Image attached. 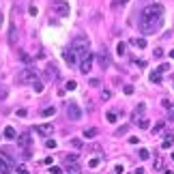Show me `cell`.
Wrapping results in <instances>:
<instances>
[{
    "mask_svg": "<svg viewBox=\"0 0 174 174\" xmlns=\"http://www.w3.org/2000/svg\"><path fill=\"white\" fill-rule=\"evenodd\" d=\"M71 52H73V56H75V60H78V62H80V60H84L88 54H90V49H88V39H86V37H75Z\"/></svg>",
    "mask_w": 174,
    "mask_h": 174,
    "instance_id": "6da1fadb",
    "label": "cell"
},
{
    "mask_svg": "<svg viewBox=\"0 0 174 174\" xmlns=\"http://www.w3.org/2000/svg\"><path fill=\"white\" fill-rule=\"evenodd\" d=\"M15 168V161H13V155L9 148H0V174H9Z\"/></svg>",
    "mask_w": 174,
    "mask_h": 174,
    "instance_id": "7a4b0ae2",
    "label": "cell"
},
{
    "mask_svg": "<svg viewBox=\"0 0 174 174\" xmlns=\"http://www.w3.org/2000/svg\"><path fill=\"white\" fill-rule=\"evenodd\" d=\"M161 17H163V6L159 2H153L142 11V19H161Z\"/></svg>",
    "mask_w": 174,
    "mask_h": 174,
    "instance_id": "3957f363",
    "label": "cell"
},
{
    "mask_svg": "<svg viewBox=\"0 0 174 174\" xmlns=\"http://www.w3.org/2000/svg\"><path fill=\"white\" fill-rule=\"evenodd\" d=\"M161 22H163V19H140V30H142L144 35H153V32L159 30Z\"/></svg>",
    "mask_w": 174,
    "mask_h": 174,
    "instance_id": "277c9868",
    "label": "cell"
},
{
    "mask_svg": "<svg viewBox=\"0 0 174 174\" xmlns=\"http://www.w3.org/2000/svg\"><path fill=\"white\" fill-rule=\"evenodd\" d=\"M67 116H69L71 121H80V118H82L80 105H78V103H67Z\"/></svg>",
    "mask_w": 174,
    "mask_h": 174,
    "instance_id": "5b68a950",
    "label": "cell"
},
{
    "mask_svg": "<svg viewBox=\"0 0 174 174\" xmlns=\"http://www.w3.org/2000/svg\"><path fill=\"white\" fill-rule=\"evenodd\" d=\"M17 82H32V84H35V82H37V69H32V67L26 69V71L17 78Z\"/></svg>",
    "mask_w": 174,
    "mask_h": 174,
    "instance_id": "8992f818",
    "label": "cell"
},
{
    "mask_svg": "<svg viewBox=\"0 0 174 174\" xmlns=\"http://www.w3.org/2000/svg\"><path fill=\"white\" fill-rule=\"evenodd\" d=\"M144 112H146V105H144V103H138V105H135V110H133V114H131V123H135V125H138V123L144 118Z\"/></svg>",
    "mask_w": 174,
    "mask_h": 174,
    "instance_id": "52a82bcc",
    "label": "cell"
},
{
    "mask_svg": "<svg viewBox=\"0 0 174 174\" xmlns=\"http://www.w3.org/2000/svg\"><path fill=\"white\" fill-rule=\"evenodd\" d=\"M35 131L39 133V135H43V138H49L52 133H54V125L52 123H41V125H37Z\"/></svg>",
    "mask_w": 174,
    "mask_h": 174,
    "instance_id": "ba28073f",
    "label": "cell"
},
{
    "mask_svg": "<svg viewBox=\"0 0 174 174\" xmlns=\"http://www.w3.org/2000/svg\"><path fill=\"white\" fill-rule=\"evenodd\" d=\"M52 9H54L58 15H62V17H65V15H69V4H67L65 0H56V2L52 4Z\"/></svg>",
    "mask_w": 174,
    "mask_h": 174,
    "instance_id": "9c48e42d",
    "label": "cell"
},
{
    "mask_svg": "<svg viewBox=\"0 0 174 174\" xmlns=\"http://www.w3.org/2000/svg\"><path fill=\"white\" fill-rule=\"evenodd\" d=\"M92 60H95V56L92 54H88L84 60H80V71L86 75V73H90V69H92Z\"/></svg>",
    "mask_w": 174,
    "mask_h": 174,
    "instance_id": "30bf717a",
    "label": "cell"
},
{
    "mask_svg": "<svg viewBox=\"0 0 174 174\" xmlns=\"http://www.w3.org/2000/svg\"><path fill=\"white\" fill-rule=\"evenodd\" d=\"M9 43H11V45L17 43V28H15V24H13V22L9 24Z\"/></svg>",
    "mask_w": 174,
    "mask_h": 174,
    "instance_id": "8fae6325",
    "label": "cell"
},
{
    "mask_svg": "<svg viewBox=\"0 0 174 174\" xmlns=\"http://www.w3.org/2000/svg\"><path fill=\"white\" fill-rule=\"evenodd\" d=\"M97 60H99V65H101V69H108V65H110V60H108V52H105V49H101V52H99V56H97Z\"/></svg>",
    "mask_w": 174,
    "mask_h": 174,
    "instance_id": "7c38bea8",
    "label": "cell"
},
{
    "mask_svg": "<svg viewBox=\"0 0 174 174\" xmlns=\"http://www.w3.org/2000/svg\"><path fill=\"white\" fill-rule=\"evenodd\" d=\"M62 56H65V60H67V65H71V67H73V65H75V62H78V60H75V56H73V52H71V49H65V52H62Z\"/></svg>",
    "mask_w": 174,
    "mask_h": 174,
    "instance_id": "4fadbf2b",
    "label": "cell"
},
{
    "mask_svg": "<svg viewBox=\"0 0 174 174\" xmlns=\"http://www.w3.org/2000/svg\"><path fill=\"white\" fill-rule=\"evenodd\" d=\"M172 144H174V135H172V133H168V135L163 138V142H161V148H170Z\"/></svg>",
    "mask_w": 174,
    "mask_h": 174,
    "instance_id": "5bb4252c",
    "label": "cell"
},
{
    "mask_svg": "<svg viewBox=\"0 0 174 174\" xmlns=\"http://www.w3.org/2000/svg\"><path fill=\"white\" fill-rule=\"evenodd\" d=\"M56 78V67L54 65H47V71H45V80H54Z\"/></svg>",
    "mask_w": 174,
    "mask_h": 174,
    "instance_id": "9a60e30c",
    "label": "cell"
},
{
    "mask_svg": "<svg viewBox=\"0 0 174 174\" xmlns=\"http://www.w3.org/2000/svg\"><path fill=\"white\" fill-rule=\"evenodd\" d=\"M4 138H6V140H15V138H17V133H15L13 127H4Z\"/></svg>",
    "mask_w": 174,
    "mask_h": 174,
    "instance_id": "2e32d148",
    "label": "cell"
},
{
    "mask_svg": "<svg viewBox=\"0 0 174 174\" xmlns=\"http://www.w3.org/2000/svg\"><path fill=\"white\" fill-rule=\"evenodd\" d=\"M54 114H56V108H54V105H49V108L41 110V116H43V118H47V116H54Z\"/></svg>",
    "mask_w": 174,
    "mask_h": 174,
    "instance_id": "e0dca14e",
    "label": "cell"
},
{
    "mask_svg": "<svg viewBox=\"0 0 174 174\" xmlns=\"http://www.w3.org/2000/svg\"><path fill=\"white\" fill-rule=\"evenodd\" d=\"M32 86H35V92H43V90H45V82H43V80H37Z\"/></svg>",
    "mask_w": 174,
    "mask_h": 174,
    "instance_id": "ac0fdd59",
    "label": "cell"
},
{
    "mask_svg": "<svg viewBox=\"0 0 174 174\" xmlns=\"http://www.w3.org/2000/svg\"><path fill=\"white\" fill-rule=\"evenodd\" d=\"M97 133L99 131L95 129V127H88V129H84V138H97Z\"/></svg>",
    "mask_w": 174,
    "mask_h": 174,
    "instance_id": "d6986e66",
    "label": "cell"
},
{
    "mask_svg": "<svg viewBox=\"0 0 174 174\" xmlns=\"http://www.w3.org/2000/svg\"><path fill=\"white\" fill-rule=\"evenodd\" d=\"M151 82H153V84H159V82H161V73H159V71H153V73H151Z\"/></svg>",
    "mask_w": 174,
    "mask_h": 174,
    "instance_id": "ffe728a7",
    "label": "cell"
},
{
    "mask_svg": "<svg viewBox=\"0 0 174 174\" xmlns=\"http://www.w3.org/2000/svg\"><path fill=\"white\" fill-rule=\"evenodd\" d=\"M28 144H30L28 133H22V135H19V146H28Z\"/></svg>",
    "mask_w": 174,
    "mask_h": 174,
    "instance_id": "44dd1931",
    "label": "cell"
},
{
    "mask_svg": "<svg viewBox=\"0 0 174 174\" xmlns=\"http://www.w3.org/2000/svg\"><path fill=\"white\" fill-rule=\"evenodd\" d=\"M99 163H101V159H99V157H92V159L88 161V168L95 170V168H99Z\"/></svg>",
    "mask_w": 174,
    "mask_h": 174,
    "instance_id": "7402d4cb",
    "label": "cell"
},
{
    "mask_svg": "<svg viewBox=\"0 0 174 174\" xmlns=\"http://www.w3.org/2000/svg\"><path fill=\"white\" fill-rule=\"evenodd\" d=\"M125 52H127V45L121 41V43L116 45V54H118V56H125Z\"/></svg>",
    "mask_w": 174,
    "mask_h": 174,
    "instance_id": "603a6c76",
    "label": "cell"
},
{
    "mask_svg": "<svg viewBox=\"0 0 174 174\" xmlns=\"http://www.w3.org/2000/svg\"><path fill=\"white\" fill-rule=\"evenodd\" d=\"M131 43L135 45V47H140V49H144V47H146V39H133Z\"/></svg>",
    "mask_w": 174,
    "mask_h": 174,
    "instance_id": "cb8c5ba5",
    "label": "cell"
},
{
    "mask_svg": "<svg viewBox=\"0 0 174 174\" xmlns=\"http://www.w3.org/2000/svg\"><path fill=\"white\" fill-rule=\"evenodd\" d=\"M67 170H69V174H80V166H78V163H69Z\"/></svg>",
    "mask_w": 174,
    "mask_h": 174,
    "instance_id": "d4e9b609",
    "label": "cell"
},
{
    "mask_svg": "<svg viewBox=\"0 0 174 174\" xmlns=\"http://www.w3.org/2000/svg\"><path fill=\"white\" fill-rule=\"evenodd\" d=\"M127 131H129V125H123V127H118V129H116V135H125Z\"/></svg>",
    "mask_w": 174,
    "mask_h": 174,
    "instance_id": "484cf974",
    "label": "cell"
},
{
    "mask_svg": "<svg viewBox=\"0 0 174 174\" xmlns=\"http://www.w3.org/2000/svg\"><path fill=\"white\" fill-rule=\"evenodd\" d=\"M105 118H108V123H116V112H108Z\"/></svg>",
    "mask_w": 174,
    "mask_h": 174,
    "instance_id": "4316f807",
    "label": "cell"
},
{
    "mask_svg": "<svg viewBox=\"0 0 174 174\" xmlns=\"http://www.w3.org/2000/svg\"><path fill=\"white\" fill-rule=\"evenodd\" d=\"M138 127H140V129H148V127H151V123H148L146 118H142V121L138 123Z\"/></svg>",
    "mask_w": 174,
    "mask_h": 174,
    "instance_id": "83f0119b",
    "label": "cell"
},
{
    "mask_svg": "<svg viewBox=\"0 0 174 174\" xmlns=\"http://www.w3.org/2000/svg\"><path fill=\"white\" fill-rule=\"evenodd\" d=\"M138 157H140V159H148V157H151V153H148L146 148H142V151L138 153Z\"/></svg>",
    "mask_w": 174,
    "mask_h": 174,
    "instance_id": "f1b7e54d",
    "label": "cell"
},
{
    "mask_svg": "<svg viewBox=\"0 0 174 174\" xmlns=\"http://www.w3.org/2000/svg\"><path fill=\"white\" fill-rule=\"evenodd\" d=\"M75 88H78V84H75L73 80H69V82H67V86H65V90H75Z\"/></svg>",
    "mask_w": 174,
    "mask_h": 174,
    "instance_id": "f546056e",
    "label": "cell"
},
{
    "mask_svg": "<svg viewBox=\"0 0 174 174\" xmlns=\"http://www.w3.org/2000/svg\"><path fill=\"white\" fill-rule=\"evenodd\" d=\"M19 60H22V62H30L32 58H30L28 54H24V52H22V54H19Z\"/></svg>",
    "mask_w": 174,
    "mask_h": 174,
    "instance_id": "4dcf8cb0",
    "label": "cell"
},
{
    "mask_svg": "<svg viewBox=\"0 0 174 174\" xmlns=\"http://www.w3.org/2000/svg\"><path fill=\"white\" fill-rule=\"evenodd\" d=\"M71 144H73V148H82V146H84V144H82V140H78V138H75V140H71Z\"/></svg>",
    "mask_w": 174,
    "mask_h": 174,
    "instance_id": "1f68e13d",
    "label": "cell"
},
{
    "mask_svg": "<svg viewBox=\"0 0 174 174\" xmlns=\"http://www.w3.org/2000/svg\"><path fill=\"white\" fill-rule=\"evenodd\" d=\"M163 168V159L159 157V159H155V170H161Z\"/></svg>",
    "mask_w": 174,
    "mask_h": 174,
    "instance_id": "d6a6232c",
    "label": "cell"
},
{
    "mask_svg": "<svg viewBox=\"0 0 174 174\" xmlns=\"http://www.w3.org/2000/svg\"><path fill=\"white\" fill-rule=\"evenodd\" d=\"M49 174H62V170H60L58 166H52V168H49Z\"/></svg>",
    "mask_w": 174,
    "mask_h": 174,
    "instance_id": "836d02e7",
    "label": "cell"
},
{
    "mask_svg": "<svg viewBox=\"0 0 174 174\" xmlns=\"http://www.w3.org/2000/svg\"><path fill=\"white\" fill-rule=\"evenodd\" d=\"M153 56H155V58H161V56H163V49H161V47H157V49L153 52Z\"/></svg>",
    "mask_w": 174,
    "mask_h": 174,
    "instance_id": "e575fe53",
    "label": "cell"
},
{
    "mask_svg": "<svg viewBox=\"0 0 174 174\" xmlns=\"http://www.w3.org/2000/svg\"><path fill=\"white\" fill-rule=\"evenodd\" d=\"M157 71H159V73H163V71H170V65H168V62H163V65H161Z\"/></svg>",
    "mask_w": 174,
    "mask_h": 174,
    "instance_id": "d590c367",
    "label": "cell"
},
{
    "mask_svg": "<svg viewBox=\"0 0 174 174\" xmlns=\"http://www.w3.org/2000/svg\"><path fill=\"white\" fill-rule=\"evenodd\" d=\"M101 97H103V99H105V101H108V99H110V97H112V90H108V88H105V90H103V92H101Z\"/></svg>",
    "mask_w": 174,
    "mask_h": 174,
    "instance_id": "8d00e7d4",
    "label": "cell"
},
{
    "mask_svg": "<svg viewBox=\"0 0 174 174\" xmlns=\"http://www.w3.org/2000/svg\"><path fill=\"white\" fill-rule=\"evenodd\" d=\"M26 114H28L26 108H19V110H17V116H19V118H26Z\"/></svg>",
    "mask_w": 174,
    "mask_h": 174,
    "instance_id": "74e56055",
    "label": "cell"
},
{
    "mask_svg": "<svg viewBox=\"0 0 174 174\" xmlns=\"http://www.w3.org/2000/svg\"><path fill=\"white\" fill-rule=\"evenodd\" d=\"M45 146H47V148H56V140H47Z\"/></svg>",
    "mask_w": 174,
    "mask_h": 174,
    "instance_id": "f35d334b",
    "label": "cell"
},
{
    "mask_svg": "<svg viewBox=\"0 0 174 174\" xmlns=\"http://www.w3.org/2000/svg\"><path fill=\"white\" fill-rule=\"evenodd\" d=\"M73 161H78V155H67V163H73Z\"/></svg>",
    "mask_w": 174,
    "mask_h": 174,
    "instance_id": "ab89813d",
    "label": "cell"
},
{
    "mask_svg": "<svg viewBox=\"0 0 174 174\" xmlns=\"http://www.w3.org/2000/svg\"><path fill=\"white\" fill-rule=\"evenodd\" d=\"M123 92H125V95H133V86H125V88H123Z\"/></svg>",
    "mask_w": 174,
    "mask_h": 174,
    "instance_id": "60d3db41",
    "label": "cell"
},
{
    "mask_svg": "<svg viewBox=\"0 0 174 174\" xmlns=\"http://www.w3.org/2000/svg\"><path fill=\"white\" fill-rule=\"evenodd\" d=\"M163 127H166V123H157V125H155V129H153V131H161Z\"/></svg>",
    "mask_w": 174,
    "mask_h": 174,
    "instance_id": "b9f144b4",
    "label": "cell"
},
{
    "mask_svg": "<svg viewBox=\"0 0 174 174\" xmlns=\"http://www.w3.org/2000/svg\"><path fill=\"white\" fill-rule=\"evenodd\" d=\"M17 174H30V172H28L24 166H19V168H17Z\"/></svg>",
    "mask_w": 174,
    "mask_h": 174,
    "instance_id": "7bdbcfd3",
    "label": "cell"
},
{
    "mask_svg": "<svg viewBox=\"0 0 174 174\" xmlns=\"http://www.w3.org/2000/svg\"><path fill=\"white\" fill-rule=\"evenodd\" d=\"M129 142H131V144H138V142H140V138H135V135H131V138H129Z\"/></svg>",
    "mask_w": 174,
    "mask_h": 174,
    "instance_id": "ee69618b",
    "label": "cell"
},
{
    "mask_svg": "<svg viewBox=\"0 0 174 174\" xmlns=\"http://www.w3.org/2000/svg\"><path fill=\"white\" fill-rule=\"evenodd\" d=\"M52 161H54L52 157H45V159H43V163H45V166H52Z\"/></svg>",
    "mask_w": 174,
    "mask_h": 174,
    "instance_id": "f6af8a7d",
    "label": "cell"
},
{
    "mask_svg": "<svg viewBox=\"0 0 174 174\" xmlns=\"http://www.w3.org/2000/svg\"><path fill=\"white\" fill-rule=\"evenodd\" d=\"M168 116H170V118H172V121H174V105H172V108H170V110H168Z\"/></svg>",
    "mask_w": 174,
    "mask_h": 174,
    "instance_id": "bcb514c9",
    "label": "cell"
},
{
    "mask_svg": "<svg viewBox=\"0 0 174 174\" xmlns=\"http://www.w3.org/2000/svg\"><path fill=\"white\" fill-rule=\"evenodd\" d=\"M114 2H116V4H127L129 0H114Z\"/></svg>",
    "mask_w": 174,
    "mask_h": 174,
    "instance_id": "7dc6e473",
    "label": "cell"
},
{
    "mask_svg": "<svg viewBox=\"0 0 174 174\" xmlns=\"http://www.w3.org/2000/svg\"><path fill=\"white\" fill-rule=\"evenodd\" d=\"M133 174H144V170H142V168H138V170H135Z\"/></svg>",
    "mask_w": 174,
    "mask_h": 174,
    "instance_id": "c3c4849f",
    "label": "cell"
},
{
    "mask_svg": "<svg viewBox=\"0 0 174 174\" xmlns=\"http://www.w3.org/2000/svg\"><path fill=\"white\" fill-rule=\"evenodd\" d=\"M2 19H4V17H2V13H0V28H2Z\"/></svg>",
    "mask_w": 174,
    "mask_h": 174,
    "instance_id": "681fc988",
    "label": "cell"
},
{
    "mask_svg": "<svg viewBox=\"0 0 174 174\" xmlns=\"http://www.w3.org/2000/svg\"><path fill=\"white\" fill-rule=\"evenodd\" d=\"M170 58H174V49H172V52H170Z\"/></svg>",
    "mask_w": 174,
    "mask_h": 174,
    "instance_id": "f907efd6",
    "label": "cell"
},
{
    "mask_svg": "<svg viewBox=\"0 0 174 174\" xmlns=\"http://www.w3.org/2000/svg\"><path fill=\"white\" fill-rule=\"evenodd\" d=\"M172 161H174V153H172Z\"/></svg>",
    "mask_w": 174,
    "mask_h": 174,
    "instance_id": "816d5d0a",
    "label": "cell"
}]
</instances>
